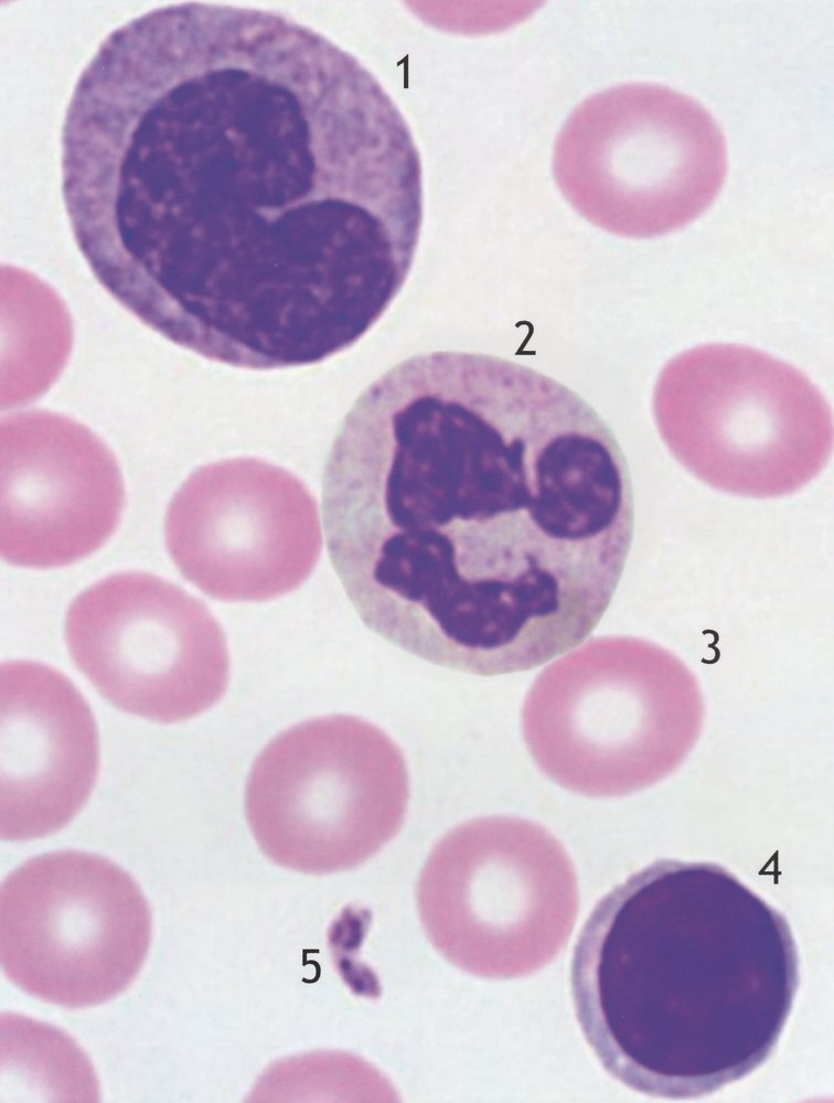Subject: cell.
I'll return each instance as SVG.
<instances>
[{"label":"cell","mask_w":834,"mask_h":1103,"mask_svg":"<svg viewBox=\"0 0 834 1103\" xmlns=\"http://www.w3.org/2000/svg\"><path fill=\"white\" fill-rule=\"evenodd\" d=\"M1 556L56 568L99 549L125 505L117 461L83 425L49 411L1 424Z\"/></svg>","instance_id":"11"},{"label":"cell","mask_w":834,"mask_h":1103,"mask_svg":"<svg viewBox=\"0 0 834 1103\" xmlns=\"http://www.w3.org/2000/svg\"><path fill=\"white\" fill-rule=\"evenodd\" d=\"M1 965L20 989L66 1008L106 1003L140 972L151 911L133 878L79 850L35 856L1 885Z\"/></svg>","instance_id":"6"},{"label":"cell","mask_w":834,"mask_h":1103,"mask_svg":"<svg viewBox=\"0 0 834 1103\" xmlns=\"http://www.w3.org/2000/svg\"><path fill=\"white\" fill-rule=\"evenodd\" d=\"M323 528L364 624L495 676L585 642L634 533L627 460L578 394L518 363L438 351L388 370L328 454Z\"/></svg>","instance_id":"1"},{"label":"cell","mask_w":834,"mask_h":1103,"mask_svg":"<svg viewBox=\"0 0 834 1103\" xmlns=\"http://www.w3.org/2000/svg\"><path fill=\"white\" fill-rule=\"evenodd\" d=\"M3 840L45 837L85 805L99 767L92 710L73 683L40 662L1 664Z\"/></svg>","instance_id":"12"},{"label":"cell","mask_w":834,"mask_h":1103,"mask_svg":"<svg viewBox=\"0 0 834 1103\" xmlns=\"http://www.w3.org/2000/svg\"><path fill=\"white\" fill-rule=\"evenodd\" d=\"M632 647L588 643L546 667L526 694V748L566 790L616 796L649 782L653 702Z\"/></svg>","instance_id":"10"},{"label":"cell","mask_w":834,"mask_h":1103,"mask_svg":"<svg viewBox=\"0 0 834 1103\" xmlns=\"http://www.w3.org/2000/svg\"><path fill=\"white\" fill-rule=\"evenodd\" d=\"M435 949L484 978L530 975L568 941L578 910L574 866L542 825L512 816L468 821L430 852L416 890Z\"/></svg>","instance_id":"4"},{"label":"cell","mask_w":834,"mask_h":1103,"mask_svg":"<svg viewBox=\"0 0 834 1103\" xmlns=\"http://www.w3.org/2000/svg\"><path fill=\"white\" fill-rule=\"evenodd\" d=\"M553 165L581 216L616 235L650 238L686 226L712 205L726 176V142L694 98L657 84H624L573 111Z\"/></svg>","instance_id":"3"},{"label":"cell","mask_w":834,"mask_h":1103,"mask_svg":"<svg viewBox=\"0 0 834 1103\" xmlns=\"http://www.w3.org/2000/svg\"><path fill=\"white\" fill-rule=\"evenodd\" d=\"M408 796L397 745L359 717L330 715L282 731L261 750L245 814L271 861L324 875L362 865L392 840Z\"/></svg>","instance_id":"5"},{"label":"cell","mask_w":834,"mask_h":1103,"mask_svg":"<svg viewBox=\"0 0 834 1103\" xmlns=\"http://www.w3.org/2000/svg\"><path fill=\"white\" fill-rule=\"evenodd\" d=\"M2 404L28 403L53 383L67 357L71 323L57 296L35 277L2 269Z\"/></svg>","instance_id":"13"},{"label":"cell","mask_w":834,"mask_h":1103,"mask_svg":"<svg viewBox=\"0 0 834 1103\" xmlns=\"http://www.w3.org/2000/svg\"><path fill=\"white\" fill-rule=\"evenodd\" d=\"M353 344H354V343H353ZM353 344H352V345H353ZM350 346H351V345H350ZM350 346H349V347H350ZM346 349H348V347H346ZM344 350H345V349H344ZM342 351H343V350H342ZM342 351H340V352H342ZM338 353H339V352H338ZM335 354H336V353H335ZM333 355H334V354H333ZM331 356H332V355H331ZM329 357H330V356H329ZM327 358H328V357H327ZM324 360H325V358H324ZM321 361H323V360H321ZM321 361H319V362H321ZM319 362H316V363H319ZM316 363H312V364H316ZM309 365H310V364H309Z\"/></svg>","instance_id":"14"},{"label":"cell","mask_w":834,"mask_h":1103,"mask_svg":"<svg viewBox=\"0 0 834 1103\" xmlns=\"http://www.w3.org/2000/svg\"><path fill=\"white\" fill-rule=\"evenodd\" d=\"M71 176L100 285L178 315L312 245L341 186L325 110L250 12L151 26L89 99Z\"/></svg>","instance_id":"2"},{"label":"cell","mask_w":834,"mask_h":1103,"mask_svg":"<svg viewBox=\"0 0 834 1103\" xmlns=\"http://www.w3.org/2000/svg\"><path fill=\"white\" fill-rule=\"evenodd\" d=\"M169 554L222 601H266L298 588L322 545L318 504L291 472L256 458L196 469L165 514Z\"/></svg>","instance_id":"9"},{"label":"cell","mask_w":834,"mask_h":1103,"mask_svg":"<svg viewBox=\"0 0 834 1103\" xmlns=\"http://www.w3.org/2000/svg\"><path fill=\"white\" fill-rule=\"evenodd\" d=\"M653 411L661 436L705 474H801L827 458L831 407L801 371L759 350L706 344L669 361Z\"/></svg>","instance_id":"7"},{"label":"cell","mask_w":834,"mask_h":1103,"mask_svg":"<svg viewBox=\"0 0 834 1103\" xmlns=\"http://www.w3.org/2000/svg\"><path fill=\"white\" fill-rule=\"evenodd\" d=\"M65 641L76 667L115 707L162 724L195 717L224 695L229 658L205 604L142 571L98 580L71 602Z\"/></svg>","instance_id":"8"}]
</instances>
